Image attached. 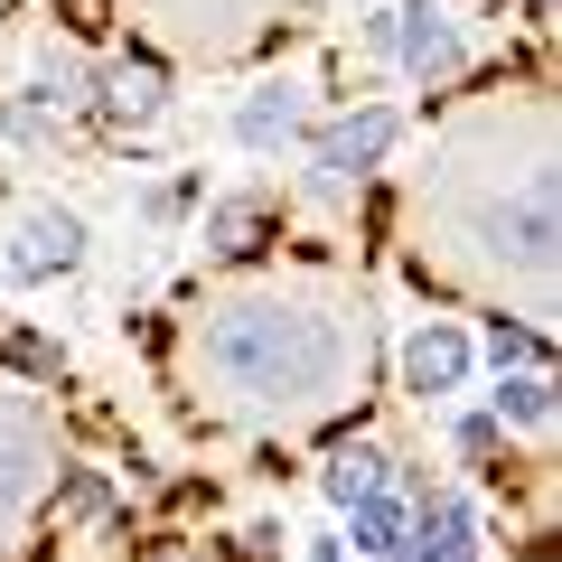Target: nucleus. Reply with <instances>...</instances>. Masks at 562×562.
Returning a JSON list of instances; mask_svg holds the SVG:
<instances>
[{
	"label": "nucleus",
	"mask_w": 562,
	"mask_h": 562,
	"mask_svg": "<svg viewBox=\"0 0 562 562\" xmlns=\"http://www.w3.org/2000/svg\"><path fill=\"white\" fill-rule=\"evenodd\" d=\"M347 366H357L347 319L310 301H235L198 328V375L225 384L244 413H319L328 394H347Z\"/></svg>",
	"instance_id": "nucleus-1"
},
{
	"label": "nucleus",
	"mask_w": 562,
	"mask_h": 562,
	"mask_svg": "<svg viewBox=\"0 0 562 562\" xmlns=\"http://www.w3.org/2000/svg\"><path fill=\"white\" fill-rule=\"evenodd\" d=\"M66 506H76V516H103V506H113V487H103L94 469H76V479H66Z\"/></svg>",
	"instance_id": "nucleus-16"
},
{
	"label": "nucleus",
	"mask_w": 562,
	"mask_h": 562,
	"mask_svg": "<svg viewBox=\"0 0 562 562\" xmlns=\"http://www.w3.org/2000/svg\"><path fill=\"white\" fill-rule=\"evenodd\" d=\"M310 562H347V543H310Z\"/></svg>",
	"instance_id": "nucleus-18"
},
{
	"label": "nucleus",
	"mask_w": 562,
	"mask_h": 562,
	"mask_svg": "<svg viewBox=\"0 0 562 562\" xmlns=\"http://www.w3.org/2000/svg\"><path fill=\"white\" fill-rule=\"evenodd\" d=\"M469 347H479L487 366H543V338H535V328H516V319H487Z\"/></svg>",
	"instance_id": "nucleus-13"
},
{
	"label": "nucleus",
	"mask_w": 562,
	"mask_h": 562,
	"mask_svg": "<svg viewBox=\"0 0 562 562\" xmlns=\"http://www.w3.org/2000/svg\"><path fill=\"white\" fill-rule=\"evenodd\" d=\"M160 113V66H113V76H103V122H150Z\"/></svg>",
	"instance_id": "nucleus-10"
},
{
	"label": "nucleus",
	"mask_w": 562,
	"mask_h": 562,
	"mask_svg": "<svg viewBox=\"0 0 562 562\" xmlns=\"http://www.w3.org/2000/svg\"><path fill=\"white\" fill-rule=\"evenodd\" d=\"M29 487H38V431L0 413V516H10V506H20Z\"/></svg>",
	"instance_id": "nucleus-11"
},
{
	"label": "nucleus",
	"mask_w": 562,
	"mask_h": 562,
	"mask_svg": "<svg viewBox=\"0 0 562 562\" xmlns=\"http://www.w3.org/2000/svg\"><path fill=\"white\" fill-rule=\"evenodd\" d=\"M487 413L516 422V431H543V422H553V375H543V366H497V394H487Z\"/></svg>",
	"instance_id": "nucleus-9"
},
{
	"label": "nucleus",
	"mask_w": 562,
	"mask_h": 562,
	"mask_svg": "<svg viewBox=\"0 0 562 562\" xmlns=\"http://www.w3.org/2000/svg\"><path fill=\"white\" fill-rule=\"evenodd\" d=\"M281 553H291V535H281L272 516H262V525H244V562H281Z\"/></svg>",
	"instance_id": "nucleus-17"
},
{
	"label": "nucleus",
	"mask_w": 562,
	"mask_h": 562,
	"mask_svg": "<svg viewBox=\"0 0 562 562\" xmlns=\"http://www.w3.org/2000/svg\"><path fill=\"white\" fill-rule=\"evenodd\" d=\"M469 366H479V347H469L460 319H422L413 338H403V394L413 403H450L469 384Z\"/></svg>",
	"instance_id": "nucleus-5"
},
{
	"label": "nucleus",
	"mask_w": 562,
	"mask_h": 562,
	"mask_svg": "<svg viewBox=\"0 0 562 562\" xmlns=\"http://www.w3.org/2000/svg\"><path fill=\"white\" fill-rule=\"evenodd\" d=\"M394 479V469H384V450H338V460H328V506H347V497H366V487H384Z\"/></svg>",
	"instance_id": "nucleus-12"
},
{
	"label": "nucleus",
	"mask_w": 562,
	"mask_h": 562,
	"mask_svg": "<svg viewBox=\"0 0 562 562\" xmlns=\"http://www.w3.org/2000/svg\"><path fill=\"white\" fill-rule=\"evenodd\" d=\"M384 562H479V506H469L460 487L422 497L413 525H403V543H394Z\"/></svg>",
	"instance_id": "nucleus-6"
},
{
	"label": "nucleus",
	"mask_w": 562,
	"mask_h": 562,
	"mask_svg": "<svg viewBox=\"0 0 562 562\" xmlns=\"http://www.w3.org/2000/svg\"><path fill=\"white\" fill-rule=\"evenodd\" d=\"M76 262H85V216L76 206H29L20 235H10V254H0V272L20 281V291H38V281L76 272Z\"/></svg>",
	"instance_id": "nucleus-4"
},
{
	"label": "nucleus",
	"mask_w": 562,
	"mask_h": 562,
	"mask_svg": "<svg viewBox=\"0 0 562 562\" xmlns=\"http://www.w3.org/2000/svg\"><path fill=\"white\" fill-rule=\"evenodd\" d=\"M235 150H291V140L310 132V85H291V76H262L254 94L235 103Z\"/></svg>",
	"instance_id": "nucleus-7"
},
{
	"label": "nucleus",
	"mask_w": 562,
	"mask_h": 562,
	"mask_svg": "<svg viewBox=\"0 0 562 562\" xmlns=\"http://www.w3.org/2000/svg\"><path fill=\"white\" fill-rule=\"evenodd\" d=\"M338 516H347V543H357L366 562H384V553L403 543V525H413V506H403L394 487H366V497H347Z\"/></svg>",
	"instance_id": "nucleus-8"
},
{
	"label": "nucleus",
	"mask_w": 562,
	"mask_h": 562,
	"mask_svg": "<svg viewBox=\"0 0 562 562\" xmlns=\"http://www.w3.org/2000/svg\"><path fill=\"white\" fill-rule=\"evenodd\" d=\"M366 47L394 57L413 85H450L469 66V38H460V20H450L441 0H375L366 10Z\"/></svg>",
	"instance_id": "nucleus-2"
},
{
	"label": "nucleus",
	"mask_w": 562,
	"mask_h": 562,
	"mask_svg": "<svg viewBox=\"0 0 562 562\" xmlns=\"http://www.w3.org/2000/svg\"><path fill=\"white\" fill-rule=\"evenodd\" d=\"M497 431H506L497 413H460V422H450V441H460V460H487V450H497Z\"/></svg>",
	"instance_id": "nucleus-15"
},
{
	"label": "nucleus",
	"mask_w": 562,
	"mask_h": 562,
	"mask_svg": "<svg viewBox=\"0 0 562 562\" xmlns=\"http://www.w3.org/2000/svg\"><path fill=\"white\" fill-rule=\"evenodd\" d=\"M394 140H403V113L394 103H366V113L310 132V169H319V188H347V179H366V169H384Z\"/></svg>",
	"instance_id": "nucleus-3"
},
{
	"label": "nucleus",
	"mask_w": 562,
	"mask_h": 562,
	"mask_svg": "<svg viewBox=\"0 0 562 562\" xmlns=\"http://www.w3.org/2000/svg\"><path fill=\"white\" fill-rule=\"evenodd\" d=\"M244 235H254V206H206V244L216 254H244Z\"/></svg>",
	"instance_id": "nucleus-14"
}]
</instances>
